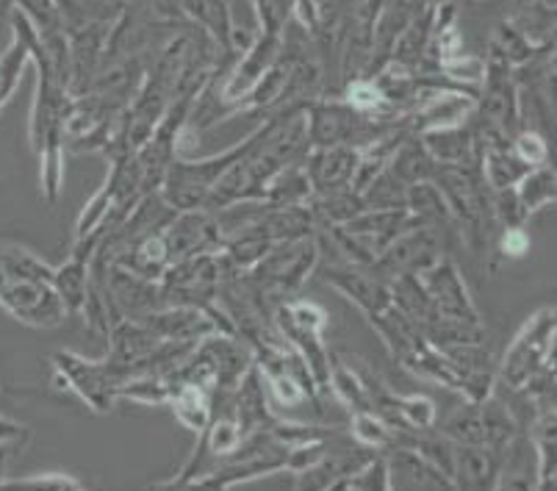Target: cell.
Segmentation results:
<instances>
[{
  "label": "cell",
  "mask_w": 557,
  "mask_h": 491,
  "mask_svg": "<svg viewBox=\"0 0 557 491\" xmlns=\"http://www.w3.org/2000/svg\"><path fill=\"white\" fill-rule=\"evenodd\" d=\"M356 436L364 441V445H380V441L386 438V427H383V422H375V419H369V417H361V419L356 422Z\"/></svg>",
  "instance_id": "cell-8"
},
{
  "label": "cell",
  "mask_w": 557,
  "mask_h": 491,
  "mask_svg": "<svg viewBox=\"0 0 557 491\" xmlns=\"http://www.w3.org/2000/svg\"><path fill=\"white\" fill-rule=\"evenodd\" d=\"M352 167H356V153H347V151H338V153H322L317 162H314V178L322 189H338L347 183Z\"/></svg>",
  "instance_id": "cell-2"
},
{
  "label": "cell",
  "mask_w": 557,
  "mask_h": 491,
  "mask_svg": "<svg viewBox=\"0 0 557 491\" xmlns=\"http://www.w3.org/2000/svg\"><path fill=\"white\" fill-rule=\"evenodd\" d=\"M17 483H31V486H73L78 488V480L67 477V475H42V477H25Z\"/></svg>",
  "instance_id": "cell-10"
},
{
  "label": "cell",
  "mask_w": 557,
  "mask_h": 491,
  "mask_svg": "<svg viewBox=\"0 0 557 491\" xmlns=\"http://www.w3.org/2000/svg\"><path fill=\"white\" fill-rule=\"evenodd\" d=\"M554 198V175L552 172H535L527 175L522 183V206L524 209H538L541 203H549Z\"/></svg>",
  "instance_id": "cell-4"
},
{
  "label": "cell",
  "mask_w": 557,
  "mask_h": 491,
  "mask_svg": "<svg viewBox=\"0 0 557 491\" xmlns=\"http://www.w3.org/2000/svg\"><path fill=\"white\" fill-rule=\"evenodd\" d=\"M530 248V239L522 228H508V233H504L502 239V250L508 256H524Z\"/></svg>",
  "instance_id": "cell-9"
},
{
  "label": "cell",
  "mask_w": 557,
  "mask_h": 491,
  "mask_svg": "<svg viewBox=\"0 0 557 491\" xmlns=\"http://www.w3.org/2000/svg\"><path fill=\"white\" fill-rule=\"evenodd\" d=\"M349 103L352 109H358V112H369L380 103V89L372 86V83H356L349 89Z\"/></svg>",
  "instance_id": "cell-7"
},
{
  "label": "cell",
  "mask_w": 557,
  "mask_h": 491,
  "mask_svg": "<svg viewBox=\"0 0 557 491\" xmlns=\"http://www.w3.org/2000/svg\"><path fill=\"white\" fill-rule=\"evenodd\" d=\"M516 156L524 159V162H530V164L543 162V156H546L543 139H541L538 133H522V136L516 139Z\"/></svg>",
  "instance_id": "cell-6"
},
{
  "label": "cell",
  "mask_w": 557,
  "mask_h": 491,
  "mask_svg": "<svg viewBox=\"0 0 557 491\" xmlns=\"http://www.w3.org/2000/svg\"><path fill=\"white\" fill-rule=\"evenodd\" d=\"M452 461L458 464V472H461V483L464 486H485L491 483V458L480 450H472V447H464V450H454Z\"/></svg>",
  "instance_id": "cell-3"
},
{
  "label": "cell",
  "mask_w": 557,
  "mask_h": 491,
  "mask_svg": "<svg viewBox=\"0 0 557 491\" xmlns=\"http://www.w3.org/2000/svg\"><path fill=\"white\" fill-rule=\"evenodd\" d=\"M23 59H25V47H15V51H9L4 62H0V103L12 94L15 81L23 73Z\"/></svg>",
  "instance_id": "cell-5"
},
{
  "label": "cell",
  "mask_w": 557,
  "mask_h": 491,
  "mask_svg": "<svg viewBox=\"0 0 557 491\" xmlns=\"http://www.w3.org/2000/svg\"><path fill=\"white\" fill-rule=\"evenodd\" d=\"M0 303L31 325H54L62 319V306L44 280L0 275Z\"/></svg>",
  "instance_id": "cell-1"
}]
</instances>
